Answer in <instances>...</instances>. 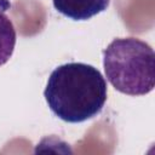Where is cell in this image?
I'll list each match as a JSON object with an SVG mask.
<instances>
[{
    "label": "cell",
    "instance_id": "1",
    "mask_svg": "<svg viewBox=\"0 0 155 155\" xmlns=\"http://www.w3.org/2000/svg\"><path fill=\"white\" fill-rule=\"evenodd\" d=\"M45 101L62 121L80 124L97 116L108 97L107 81L93 65L71 62L54 68L47 80Z\"/></svg>",
    "mask_w": 155,
    "mask_h": 155
},
{
    "label": "cell",
    "instance_id": "2",
    "mask_svg": "<svg viewBox=\"0 0 155 155\" xmlns=\"http://www.w3.org/2000/svg\"><path fill=\"white\" fill-rule=\"evenodd\" d=\"M107 80L119 92L145 96L155 87V53L137 38H116L103 50Z\"/></svg>",
    "mask_w": 155,
    "mask_h": 155
},
{
    "label": "cell",
    "instance_id": "3",
    "mask_svg": "<svg viewBox=\"0 0 155 155\" xmlns=\"http://www.w3.org/2000/svg\"><path fill=\"white\" fill-rule=\"evenodd\" d=\"M53 7L73 21H87L109 7L110 0H52Z\"/></svg>",
    "mask_w": 155,
    "mask_h": 155
},
{
    "label": "cell",
    "instance_id": "4",
    "mask_svg": "<svg viewBox=\"0 0 155 155\" xmlns=\"http://www.w3.org/2000/svg\"><path fill=\"white\" fill-rule=\"evenodd\" d=\"M16 40L17 35L13 23L0 8V67L6 64L12 57Z\"/></svg>",
    "mask_w": 155,
    "mask_h": 155
}]
</instances>
